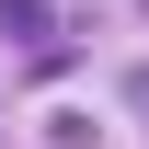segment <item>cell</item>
<instances>
[{"label":"cell","instance_id":"6da1fadb","mask_svg":"<svg viewBox=\"0 0 149 149\" xmlns=\"http://www.w3.org/2000/svg\"><path fill=\"white\" fill-rule=\"evenodd\" d=\"M0 23H12L23 46H46V0H0Z\"/></svg>","mask_w":149,"mask_h":149}]
</instances>
